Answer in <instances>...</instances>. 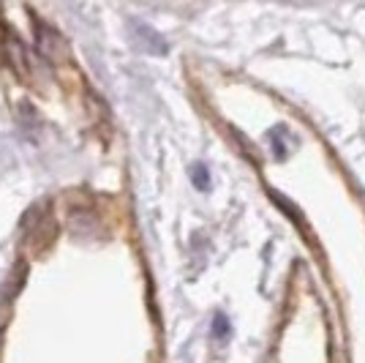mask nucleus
Here are the masks:
<instances>
[{"label": "nucleus", "mask_w": 365, "mask_h": 363, "mask_svg": "<svg viewBox=\"0 0 365 363\" xmlns=\"http://www.w3.org/2000/svg\"><path fill=\"white\" fill-rule=\"evenodd\" d=\"M33 25H36V44H38V52L44 55L46 61H63V58L68 55V46H66L61 33L52 31L49 25L36 22V19H33Z\"/></svg>", "instance_id": "1"}, {"label": "nucleus", "mask_w": 365, "mask_h": 363, "mask_svg": "<svg viewBox=\"0 0 365 363\" xmlns=\"http://www.w3.org/2000/svg\"><path fill=\"white\" fill-rule=\"evenodd\" d=\"M6 58L11 63V69H14L19 76H25V79H31V61H28V49L25 44L14 39V36H6Z\"/></svg>", "instance_id": "2"}, {"label": "nucleus", "mask_w": 365, "mask_h": 363, "mask_svg": "<svg viewBox=\"0 0 365 363\" xmlns=\"http://www.w3.org/2000/svg\"><path fill=\"white\" fill-rule=\"evenodd\" d=\"M134 31L139 33V39H142L145 44L150 46V52H161V55L167 52V44L161 41V36H158L155 31H150L148 25H142V22H134Z\"/></svg>", "instance_id": "3"}, {"label": "nucleus", "mask_w": 365, "mask_h": 363, "mask_svg": "<svg viewBox=\"0 0 365 363\" xmlns=\"http://www.w3.org/2000/svg\"><path fill=\"white\" fill-rule=\"evenodd\" d=\"M215 336H218V339H227L229 336V322H227L224 314H218V317H215Z\"/></svg>", "instance_id": "4"}]
</instances>
